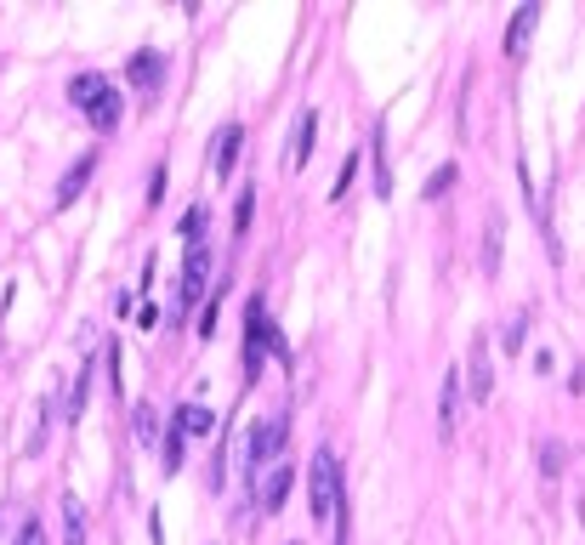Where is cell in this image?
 <instances>
[{
    "mask_svg": "<svg viewBox=\"0 0 585 545\" xmlns=\"http://www.w3.org/2000/svg\"><path fill=\"white\" fill-rule=\"evenodd\" d=\"M267 352H273V358H279V364H290V347H284L279 324H273V318H267L262 296H250V301H245V381H256V375H262Z\"/></svg>",
    "mask_w": 585,
    "mask_h": 545,
    "instance_id": "1",
    "label": "cell"
},
{
    "mask_svg": "<svg viewBox=\"0 0 585 545\" xmlns=\"http://www.w3.org/2000/svg\"><path fill=\"white\" fill-rule=\"evenodd\" d=\"M69 103L91 120V131H114L120 114H125V97L114 91V80H103V74H74L69 80Z\"/></svg>",
    "mask_w": 585,
    "mask_h": 545,
    "instance_id": "2",
    "label": "cell"
},
{
    "mask_svg": "<svg viewBox=\"0 0 585 545\" xmlns=\"http://www.w3.org/2000/svg\"><path fill=\"white\" fill-rule=\"evenodd\" d=\"M336 506H341V466L330 449H319L313 466H307V511H313V523H336Z\"/></svg>",
    "mask_w": 585,
    "mask_h": 545,
    "instance_id": "3",
    "label": "cell"
},
{
    "mask_svg": "<svg viewBox=\"0 0 585 545\" xmlns=\"http://www.w3.org/2000/svg\"><path fill=\"white\" fill-rule=\"evenodd\" d=\"M279 449H284V415H267V421L250 426V432H245V477H250V483H256L262 466L279 460Z\"/></svg>",
    "mask_w": 585,
    "mask_h": 545,
    "instance_id": "4",
    "label": "cell"
},
{
    "mask_svg": "<svg viewBox=\"0 0 585 545\" xmlns=\"http://www.w3.org/2000/svg\"><path fill=\"white\" fill-rule=\"evenodd\" d=\"M125 80L137 86L142 103H160V91H165V57H160V52H131V63H125Z\"/></svg>",
    "mask_w": 585,
    "mask_h": 545,
    "instance_id": "5",
    "label": "cell"
},
{
    "mask_svg": "<svg viewBox=\"0 0 585 545\" xmlns=\"http://www.w3.org/2000/svg\"><path fill=\"white\" fill-rule=\"evenodd\" d=\"M205 279H211V245L194 239V245H188V262H182V313L205 296Z\"/></svg>",
    "mask_w": 585,
    "mask_h": 545,
    "instance_id": "6",
    "label": "cell"
},
{
    "mask_svg": "<svg viewBox=\"0 0 585 545\" xmlns=\"http://www.w3.org/2000/svg\"><path fill=\"white\" fill-rule=\"evenodd\" d=\"M313 148H319V114L302 108V120H296V131H290V154H284V165H290V171H302L307 159H313Z\"/></svg>",
    "mask_w": 585,
    "mask_h": 545,
    "instance_id": "7",
    "label": "cell"
},
{
    "mask_svg": "<svg viewBox=\"0 0 585 545\" xmlns=\"http://www.w3.org/2000/svg\"><path fill=\"white\" fill-rule=\"evenodd\" d=\"M290 489H296V472H290V466H273L267 483H262V517H279L284 500H290Z\"/></svg>",
    "mask_w": 585,
    "mask_h": 545,
    "instance_id": "8",
    "label": "cell"
},
{
    "mask_svg": "<svg viewBox=\"0 0 585 545\" xmlns=\"http://www.w3.org/2000/svg\"><path fill=\"white\" fill-rule=\"evenodd\" d=\"M534 23H540V6H517L512 23H506V57H523V52H529Z\"/></svg>",
    "mask_w": 585,
    "mask_h": 545,
    "instance_id": "9",
    "label": "cell"
},
{
    "mask_svg": "<svg viewBox=\"0 0 585 545\" xmlns=\"http://www.w3.org/2000/svg\"><path fill=\"white\" fill-rule=\"evenodd\" d=\"M239 148H245V125H222V131H216L211 171H216V176H233V159H239Z\"/></svg>",
    "mask_w": 585,
    "mask_h": 545,
    "instance_id": "10",
    "label": "cell"
},
{
    "mask_svg": "<svg viewBox=\"0 0 585 545\" xmlns=\"http://www.w3.org/2000/svg\"><path fill=\"white\" fill-rule=\"evenodd\" d=\"M455 421H461V375L449 370L444 375V404H438V432L455 438Z\"/></svg>",
    "mask_w": 585,
    "mask_h": 545,
    "instance_id": "11",
    "label": "cell"
},
{
    "mask_svg": "<svg viewBox=\"0 0 585 545\" xmlns=\"http://www.w3.org/2000/svg\"><path fill=\"white\" fill-rule=\"evenodd\" d=\"M182 432V438H211V426H216V415L205 404H182L177 409V421H171Z\"/></svg>",
    "mask_w": 585,
    "mask_h": 545,
    "instance_id": "12",
    "label": "cell"
},
{
    "mask_svg": "<svg viewBox=\"0 0 585 545\" xmlns=\"http://www.w3.org/2000/svg\"><path fill=\"white\" fill-rule=\"evenodd\" d=\"M91 171H97V154H80V159H74L69 176H63V188H57V205H69V199L91 182Z\"/></svg>",
    "mask_w": 585,
    "mask_h": 545,
    "instance_id": "13",
    "label": "cell"
},
{
    "mask_svg": "<svg viewBox=\"0 0 585 545\" xmlns=\"http://www.w3.org/2000/svg\"><path fill=\"white\" fill-rule=\"evenodd\" d=\"M489 392H495V370H489V347L478 341V347H472V398L483 404Z\"/></svg>",
    "mask_w": 585,
    "mask_h": 545,
    "instance_id": "14",
    "label": "cell"
},
{
    "mask_svg": "<svg viewBox=\"0 0 585 545\" xmlns=\"http://www.w3.org/2000/svg\"><path fill=\"white\" fill-rule=\"evenodd\" d=\"M500 245H506V222L489 216V233H483V273H489V279L500 273Z\"/></svg>",
    "mask_w": 585,
    "mask_h": 545,
    "instance_id": "15",
    "label": "cell"
},
{
    "mask_svg": "<svg viewBox=\"0 0 585 545\" xmlns=\"http://www.w3.org/2000/svg\"><path fill=\"white\" fill-rule=\"evenodd\" d=\"M63 545H86V511H80V500H63Z\"/></svg>",
    "mask_w": 585,
    "mask_h": 545,
    "instance_id": "16",
    "label": "cell"
},
{
    "mask_svg": "<svg viewBox=\"0 0 585 545\" xmlns=\"http://www.w3.org/2000/svg\"><path fill=\"white\" fill-rule=\"evenodd\" d=\"M370 154H375V188L392 194V159H387V137H381V125H375V137H370Z\"/></svg>",
    "mask_w": 585,
    "mask_h": 545,
    "instance_id": "17",
    "label": "cell"
},
{
    "mask_svg": "<svg viewBox=\"0 0 585 545\" xmlns=\"http://www.w3.org/2000/svg\"><path fill=\"white\" fill-rule=\"evenodd\" d=\"M86 398H91V364H80L74 392H69V421H80V415H86Z\"/></svg>",
    "mask_w": 585,
    "mask_h": 545,
    "instance_id": "18",
    "label": "cell"
},
{
    "mask_svg": "<svg viewBox=\"0 0 585 545\" xmlns=\"http://www.w3.org/2000/svg\"><path fill=\"white\" fill-rule=\"evenodd\" d=\"M182 443H188V438H182L177 426H171V432H165V443H160V466H165V477L182 472Z\"/></svg>",
    "mask_w": 585,
    "mask_h": 545,
    "instance_id": "19",
    "label": "cell"
},
{
    "mask_svg": "<svg viewBox=\"0 0 585 545\" xmlns=\"http://www.w3.org/2000/svg\"><path fill=\"white\" fill-rule=\"evenodd\" d=\"M250 211H256V194H239V205H233V239L250 233Z\"/></svg>",
    "mask_w": 585,
    "mask_h": 545,
    "instance_id": "20",
    "label": "cell"
},
{
    "mask_svg": "<svg viewBox=\"0 0 585 545\" xmlns=\"http://www.w3.org/2000/svg\"><path fill=\"white\" fill-rule=\"evenodd\" d=\"M449 188H455V165H438V171H432V182H426V199H444Z\"/></svg>",
    "mask_w": 585,
    "mask_h": 545,
    "instance_id": "21",
    "label": "cell"
},
{
    "mask_svg": "<svg viewBox=\"0 0 585 545\" xmlns=\"http://www.w3.org/2000/svg\"><path fill=\"white\" fill-rule=\"evenodd\" d=\"M12 545H46V528H40V517H23L18 523V540Z\"/></svg>",
    "mask_w": 585,
    "mask_h": 545,
    "instance_id": "22",
    "label": "cell"
},
{
    "mask_svg": "<svg viewBox=\"0 0 585 545\" xmlns=\"http://www.w3.org/2000/svg\"><path fill=\"white\" fill-rule=\"evenodd\" d=\"M182 239L194 245V239H205V205H194V211L182 216Z\"/></svg>",
    "mask_w": 585,
    "mask_h": 545,
    "instance_id": "23",
    "label": "cell"
},
{
    "mask_svg": "<svg viewBox=\"0 0 585 545\" xmlns=\"http://www.w3.org/2000/svg\"><path fill=\"white\" fill-rule=\"evenodd\" d=\"M563 455H568L563 443H546V449H540V472L557 477V472H563Z\"/></svg>",
    "mask_w": 585,
    "mask_h": 545,
    "instance_id": "24",
    "label": "cell"
},
{
    "mask_svg": "<svg viewBox=\"0 0 585 545\" xmlns=\"http://www.w3.org/2000/svg\"><path fill=\"white\" fill-rule=\"evenodd\" d=\"M353 171H358V159L347 154V159H341V176H336V199H347V188H353Z\"/></svg>",
    "mask_w": 585,
    "mask_h": 545,
    "instance_id": "25",
    "label": "cell"
},
{
    "mask_svg": "<svg viewBox=\"0 0 585 545\" xmlns=\"http://www.w3.org/2000/svg\"><path fill=\"white\" fill-rule=\"evenodd\" d=\"M137 438L154 443V409H148V404H137Z\"/></svg>",
    "mask_w": 585,
    "mask_h": 545,
    "instance_id": "26",
    "label": "cell"
},
{
    "mask_svg": "<svg viewBox=\"0 0 585 545\" xmlns=\"http://www.w3.org/2000/svg\"><path fill=\"white\" fill-rule=\"evenodd\" d=\"M523 330H529V313H517V318H512V330H506V347H512V352L523 347Z\"/></svg>",
    "mask_w": 585,
    "mask_h": 545,
    "instance_id": "27",
    "label": "cell"
},
{
    "mask_svg": "<svg viewBox=\"0 0 585 545\" xmlns=\"http://www.w3.org/2000/svg\"><path fill=\"white\" fill-rule=\"evenodd\" d=\"M296 545H302V540H296Z\"/></svg>",
    "mask_w": 585,
    "mask_h": 545,
    "instance_id": "28",
    "label": "cell"
}]
</instances>
